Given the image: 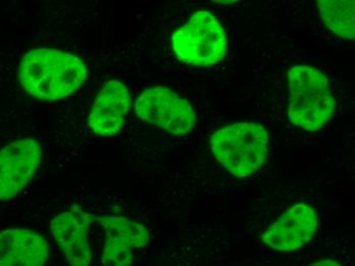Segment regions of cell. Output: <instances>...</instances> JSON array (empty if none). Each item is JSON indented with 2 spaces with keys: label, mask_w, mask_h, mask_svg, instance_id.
Wrapping results in <instances>:
<instances>
[{
  "label": "cell",
  "mask_w": 355,
  "mask_h": 266,
  "mask_svg": "<svg viewBox=\"0 0 355 266\" xmlns=\"http://www.w3.org/2000/svg\"><path fill=\"white\" fill-rule=\"evenodd\" d=\"M81 58L53 49H36L26 53L19 67V83L41 101H60L75 94L87 79Z\"/></svg>",
  "instance_id": "cell-1"
},
{
  "label": "cell",
  "mask_w": 355,
  "mask_h": 266,
  "mask_svg": "<svg viewBox=\"0 0 355 266\" xmlns=\"http://www.w3.org/2000/svg\"><path fill=\"white\" fill-rule=\"evenodd\" d=\"M288 118L309 133L320 131L336 107L328 78L313 67L297 65L288 72Z\"/></svg>",
  "instance_id": "cell-2"
},
{
  "label": "cell",
  "mask_w": 355,
  "mask_h": 266,
  "mask_svg": "<svg viewBox=\"0 0 355 266\" xmlns=\"http://www.w3.org/2000/svg\"><path fill=\"white\" fill-rule=\"evenodd\" d=\"M211 149L227 172L243 178L265 164L268 152V133L257 123H234L211 135Z\"/></svg>",
  "instance_id": "cell-3"
},
{
  "label": "cell",
  "mask_w": 355,
  "mask_h": 266,
  "mask_svg": "<svg viewBox=\"0 0 355 266\" xmlns=\"http://www.w3.org/2000/svg\"><path fill=\"white\" fill-rule=\"evenodd\" d=\"M172 47L180 62L211 67L226 57V33L211 13L200 10L173 34Z\"/></svg>",
  "instance_id": "cell-4"
},
{
  "label": "cell",
  "mask_w": 355,
  "mask_h": 266,
  "mask_svg": "<svg viewBox=\"0 0 355 266\" xmlns=\"http://www.w3.org/2000/svg\"><path fill=\"white\" fill-rule=\"evenodd\" d=\"M138 118L174 135L189 133L196 126L193 108L183 97L164 86L143 90L135 103Z\"/></svg>",
  "instance_id": "cell-5"
},
{
  "label": "cell",
  "mask_w": 355,
  "mask_h": 266,
  "mask_svg": "<svg viewBox=\"0 0 355 266\" xmlns=\"http://www.w3.org/2000/svg\"><path fill=\"white\" fill-rule=\"evenodd\" d=\"M42 149L33 138H21L0 153V198L10 200L25 189L35 176Z\"/></svg>",
  "instance_id": "cell-6"
},
{
  "label": "cell",
  "mask_w": 355,
  "mask_h": 266,
  "mask_svg": "<svg viewBox=\"0 0 355 266\" xmlns=\"http://www.w3.org/2000/svg\"><path fill=\"white\" fill-rule=\"evenodd\" d=\"M96 216L77 205L51 220V233L71 266H89L92 260L88 235Z\"/></svg>",
  "instance_id": "cell-7"
},
{
  "label": "cell",
  "mask_w": 355,
  "mask_h": 266,
  "mask_svg": "<svg viewBox=\"0 0 355 266\" xmlns=\"http://www.w3.org/2000/svg\"><path fill=\"white\" fill-rule=\"evenodd\" d=\"M96 222L105 233L101 258L103 266H130L134 250L148 244V231L141 224L118 216H101Z\"/></svg>",
  "instance_id": "cell-8"
},
{
  "label": "cell",
  "mask_w": 355,
  "mask_h": 266,
  "mask_svg": "<svg viewBox=\"0 0 355 266\" xmlns=\"http://www.w3.org/2000/svg\"><path fill=\"white\" fill-rule=\"evenodd\" d=\"M319 226L317 213L309 205H294L266 229L261 241L268 248L290 252L309 243Z\"/></svg>",
  "instance_id": "cell-9"
},
{
  "label": "cell",
  "mask_w": 355,
  "mask_h": 266,
  "mask_svg": "<svg viewBox=\"0 0 355 266\" xmlns=\"http://www.w3.org/2000/svg\"><path fill=\"white\" fill-rule=\"evenodd\" d=\"M131 94L119 80H110L95 97L88 124L99 136H114L120 133L130 111Z\"/></svg>",
  "instance_id": "cell-10"
},
{
  "label": "cell",
  "mask_w": 355,
  "mask_h": 266,
  "mask_svg": "<svg viewBox=\"0 0 355 266\" xmlns=\"http://www.w3.org/2000/svg\"><path fill=\"white\" fill-rule=\"evenodd\" d=\"M49 257V244L31 229L6 228L0 233V266H43Z\"/></svg>",
  "instance_id": "cell-11"
},
{
  "label": "cell",
  "mask_w": 355,
  "mask_h": 266,
  "mask_svg": "<svg viewBox=\"0 0 355 266\" xmlns=\"http://www.w3.org/2000/svg\"><path fill=\"white\" fill-rule=\"evenodd\" d=\"M324 27L336 36L355 40V0H318Z\"/></svg>",
  "instance_id": "cell-12"
},
{
  "label": "cell",
  "mask_w": 355,
  "mask_h": 266,
  "mask_svg": "<svg viewBox=\"0 0 355 266\" xmlns=\"http://www.w3.org/2000/svg\"><path fill=\"white\" fill-rule=\"evenodd\" d=\"M309 266H342L337 261L332 260V259H324V260L317 261Z\"/></svg>",
  "instance_id": "cell-13"
}]
</instances>
